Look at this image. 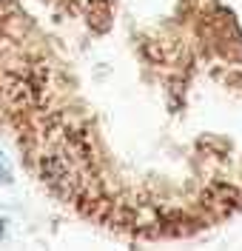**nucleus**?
I'll list each match as a JSON object with an SVG mask.
<instances>
[{
    "label": "nucleus",
    "mask_w": 242,
    "mask_h": 251,
    "mask_svg": "<svg viewBox=\"0 0 242 251\" xmlns=\"http://www.w3.org/2000/svg\"><path fill=\"white\" fill-rule=\"evenodd\" d=\"M0 183H3V186L12 183V166H9V160L3 154H0Z\"/></svg>",
    "instance_id": "nucleus-1"
}]
</instances>
